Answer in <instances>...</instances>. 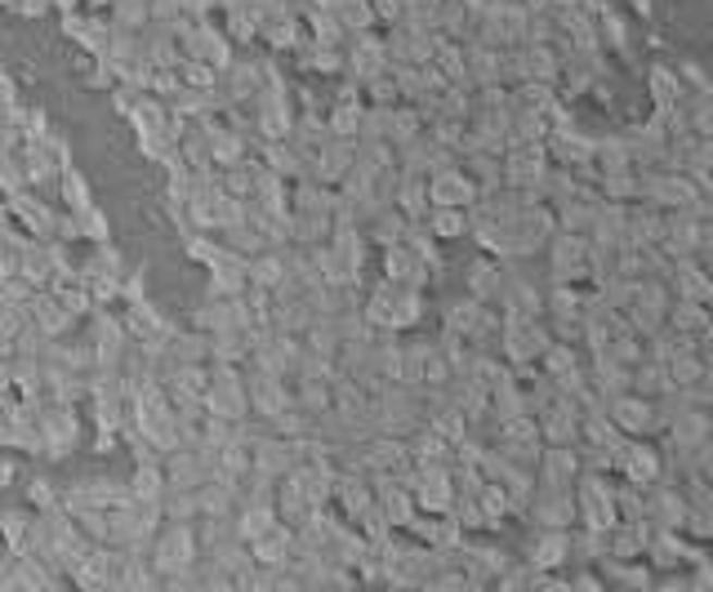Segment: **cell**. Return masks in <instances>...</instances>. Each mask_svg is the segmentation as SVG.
Returning a JSON list of instances; mask_svg holds the SVG:
<instances>
[{
    "label": "cell",
    "instance_id": "obj_1",
    "mask_svg": "<svg viewBox=\"0 0 713 592\" xmlns=\"http://www.w3.org/2000/svg\"><path fill=\"white\" fill-rule=\"evenodd\" d=\"M206 406H210V415H219V419L246 423V419L255 415V410H250V374H246V366L210 361V392H206Z\"/></svg>",
    "mask_w": 713,
    "mask_h": 592
},
{
    "label": "cell",
    "instance_id": "obj_2",
    "mask_svg": "<svg viewBox=\"0 0 713 592\" xmlns=\"http://www.w3.org/2000/svg\"><path fill=\"white\" fill-rule=\"evenodd\" d=\"M201 562V534H197V521H165L157 544H152V570L161 579L170 575H183Z\"/></svg>",
    "mask_w": 713,
    "mask_h": 592
},
{
    "label": "cell",
    "instance_id": "obj_3",
    "mask_svg": "<svg viewBox=\"0 0 713 592\" xmlns=\"http://www.w3.org/2000/svg\"><path fill=\"white\" fill-rule=\"evenodd\" d=\"M549 285H593V240L557 232L549 240Z\"/></svg>",
    "mask_w": 713,
    "mask_h": 592
},
{
    "label": "cell",
    "instance_id": "obj_4",
    "mask_svg": "<svg viewBox=\"0 0 713 592\" xmlns=\"http://www.w3.org/2000/svg\"><path fill=\"white\" fill-rule=\"evenodd\" d=\"M81 410L63 402H45L40 410V436H45V464H63L81 446Z\"/></svg>",
    "mask_w": 713,
    "mask_h": 592
},
{
    "label": "cell",
    "instance_id": "obj_5",
    "mask_svg": "<svg viewBox=\"0 0 713 592\" xmlns=\"http://www.w3.org/2000/svg\"><path fill=\"white\" fill-rule=\"evenodd\" d=\"M406 485L415 490V504H419V513H438V517H446V513H455V504H459V481H455V468H442V464H415V472L406 477Z\"/></svg>",
    "mask_w": 713,
    "mask_h": 592
},
{
    "label": "cell",
    "instance_id": "obj_6",
    "mask_svg": "<svg viewBox=\"0 0 713 592\" xmlns=\"http://www.w3.org/2000/svg\"><path fill=\"white\" fill-rule=\"evenodd\" d=\"M527 27H531V10L517 5V0H487L482 5V45L491 49L527 45Z\"/></svg>",
    "mask_w": 713,
    "mask_h": 592
},
{
    "label": "cell",
    "instance_id": "obj_7",
    "mask_svg": "<svg viewBox=\"0 0 713 592\" xmlns=\"http://www.w3.org/2000/svg\"><path fill=\"white\" fill-rule=\"evenodd\" d=\"M527 521L536 530H576L580 526V495L576 490H562V485H536V499Z\"/></svg>",
    "mask_w": 713,
    "mask_h": 592
},
{
    "label": "cell",
    "instance_id": "obj_8",
    "mask_svg": "<svg viewBox=\"0 0 713 592\" xmlns=\"http://www.w3.org/2000/svg\"><path fill=\"white\" fill-rule=\"evenodd\" d=\"M246 374H250V410H255V419L272 423L295 406V379L259 370V366H246Z\"/></svg>",
    "mask_w": 713,
    "mask_h": 592
},
{
    "label": "cell",
    "instance_id": "obj_9",
    "mask_svg": "<svg viewBox=\"0 0 713 592\" xmlns=\"http://www.w3.org/2000/svg\"><path fill=\"white\" fill-rule=\"evenodd\" d=\"M606 415L615 419V428H620L625 436H664V423H660V406L651 397H642V392H620V397L606 402Z\"/></svg>",
    "mask_w": 713,
    "mask_h": 592
},
{
    "label": "cell",
    "instance_id": "obj_10",
    "mask_svg": "<svg viewBox=\"0 0 713 592\" xmlns=\"http://www.w3.org/2000/svg\"><path fill=\"white\" fill-rule=\"evenodd\" d=\"M549 170H553L549 143H527V147H508L504 152V187L536 192V187H544Z\"/></svg>",
    "mask_w": 713,
    "mask_h": 592
},
{
    "label": "cell",
    "instance_id": "obj_11",
    "mask_svg": "<svg viewBox=\"0 0 713 592\" xmlns=\"http://www.w3.org/2000/svg\"><path fill=\"white\" fill-rule=\"evenodd\" d=\"M508 285H513V272L495 255H482V259H472L464 268V294H468V299H478V304H487V308H500L504 304Z\"/></svg>",
    "mask_w": 713,
    "mask_h": 592
},
{
    "label": "cell",
    "instance_id": "obj_12",
    "mask_svg": "<svg viewBox=\"0 0 713 592\" xmlns=\"http://www.w3.org/2000/svg\"><path fill=\"white\" fill-rule=\"evenodd\" d=\"M5 219H14L32 240H59V219L63 214H54L36 196V187H27V192H14L10 201H5Z\"/></svg>",
    "mask_w": 713,
    "mask_h": 592
},
{
    "label": "cell",
    "instance_id": "obj_13",
    "mask_svg": "<svg viewBox=\"0 0 713 592\" xmlns=\"http://www.w3.org/2000/svg\"><path fill=\"white\" fill-rule=\"evenodd\" d=\"M379 268H384L389 281H397V285H406V289H428V281L438 276V268L428 263L410 240L389 245V250H379Z\"/></svg>",
    "mask_w": 713,
    "mask_h": 592
},
{
    "label": "cell",
    "instance_id": "obj_14",
    "mask_svg": "<svg viewBox=\"0 0 713 592\" xmlns=\"http://www.w3.org/2000/svg\"><path fill=\"white\" fill-rule=\"evenodd\" d=\"M384 40H389L393 63H419V67H428V63H433V54H438V45H442V32L415 27V23H397V27L384 32Z\"/></svg>",
    "mask_w": 713,
    "mask_h": 592
},
{
    "label": "cell",
    "instance_id": "obj_15",
    "mask_svg": "<svg viewBox=\"0 0 713 592\" xmlns=\"http://www.w3.org/2000/svg\"><path fill=\"white\" fill-rule=\"evenodd\" d=\"M165 481L170 490H201L206 481H214V455L201 446H179L165 455Z\"/></svg>",
    "mask_w": 713,
    "mask_h": 592
},
{
    "label": "cell",
    "instance_id": "obj_16",
    "mask_svg": "<svg viewBox=\"0 0 713 592\" xmlns=\"http://www.w3.org/2000/svg\"><path fill=\"white\" fill-rule=\"evenodd\" d=\"M428 192H433V206L472 210V206H478V196H482V183L472 178V174L464 170V161H459V165H451V170H438L433 178H428Z\"/></svg>",
    "mask_w": 713,
    "mask_h": 592
},
{
    "label": "cell",
    "instance_id": "obj_17",
    "mask_svg": "<svg viewBox=\"0 0 713 592\" xmlns=\"http://www.w3.org/2000/svg\"><path fill=\"white\" fill-rule=\"evenodd\" d=\"M570 557H576V530H540L531 544H527V562H531L540 575L566 570Z\"/></svg>",
    "mask_w": 713,
    "mask_h": 592
},
{
    "label": "cell",
    "instance_id": "obj_18",
    "mask_svg": "<svg viewBox=\"0 0 713 592\" xmlns=\"http://www.w3.org/2000/svg\"><path fill=\"white\" fill-rule=\"evenodd\" d=\"M585 446H544V459H540V481L544 485H562V490H576L580 477H585Z\"/></svg>",
    "mask_w": 713,
    "mask_h": 592
},
{
    "label": "cell",
    "instance_id": "obj_19",
    "mask_svg": "<svg viewBox=\"0 0 713 592\" xmlns=\"http://www.w3.org/2000/svg\"><path fill=\"white\" fill-rule=\"evenodd\" d=\"M0 579L19 583L23 592H45L59 579V570L45 557H36V553H5V562H0Z\"/></svg>",
    "mask_w": 713,
    "mask_h": 592
},
{
    "label": "cell",
    "instance_id": "obj_20",
    "mask_svg": "<svg viewBox=\"0 0 713 592\" xmlns=\"http://www.w3.org/2000/svg\"><path fill=\"white\" fill-rule=\"evenodd\" d=\"M549 157H553V165H562V170H593V157H598V138H585V134H576V130H562V134H553L549 138Z\"/></svg>",
    "mask_w": 713,
    "mask_h": 592
},
{
    "label": "cell",
    "instance_id": "obj_21",
    "mask_svg": "<svg viewBox=\"0 0 713 592\" xmlns=\"http://www.w3.org/2000/svg\"><path fill=\"white\" fill-rule=\"evenodd\" d=\"M250 553H255L259 566H281V570H285V566H291V557L299 553V534H295L291 526H285V521H276L268 534L255 539Z\"/></svg>",
    "mask_w": 713,
    "mask_h": 592
},
{
    "label": "cell",
    "instance_id": "obj_22",
    "mask_svg": "<svg viewBox=\"0 0 713 592\" xmlns=\"http://www.w3.org/2000/svg\"><path fill=\"white\" fill-rule=\"evenodd\" d=\"M647 94H651V108H655V112H678L683 98H687V81H683L678 67L655 63L651 76H647Z\"/></svg>",
    "mask_w": 713,
    "mask_h": 592
},
{
    "label": "cell",
    "instance_id": "obj_23",
    "mask_svg": "<svg viewBox=\"0 0 713 592\" xmlns=\"http://www.w3.org/2000/svg\"><path fill=\"white\" fill-rule=\"evenodd\" d=\"M165 357L179 366H210V334L197 325H179L165 343Z\"/></svg>",
    "mask_w": 713,
    "mask_h": 592
},
{
    "label": "cell",
    "instance_id": "obj_24",
    "mask_svg": "<svg viewBox=\"0 0 713 592\" xmlns=\"http://www.w3.org/2000/svg\"><path fill=\"white\" fill-rule=\"evenodd\" d=\"M295 406L308 410L312 419L335 410V374H304L295 379Z\"/></svg>",
    "mask_w": 713,
    "mask_h": 592
},
{
    "label": "cell",
    "instance_id": "obj_25",
    "mask_svg": "<svg viewBox=\"0 0 713 592\" xmlns=\"http://www.w3.org/2000/svg\"><path fill=\"white\" fill-rule=\"evenodd\" d=\"M32 321H36L45 334H50V338H67V334L81 325V321H76V317H72V312H67V308L54 299L50 289H40L36 299H32Z\"/></svg>",
    "mask_w": 713,
    "mask_h": 592
},
{
    "label": "cell",
    "instance_id": "obj_26",
    "mask_svg": "<svg viewBox=\"0 0 713 592\" xmlns=\"http://www.w3.org/2000/svg\"><path fill=\"white\" fill-rule=\"evenodd\" d=\"M276 521H281V513H276L272 499H246L242 508H236V530H242L246 544H255V539L268 534Z\"/></svg>",
    "mask_w": 713,
    "mask_h": 592
},
{
    "label": "cell",
    "instance_id": "obj_27",
    "mask_svg": "<svg viewBox=\"0 0 713 592\" xmlns=\"http://www.w3.org/2000/svg\"><path fill=\"white\" fill-rule=\"evenodd\" d=\"M291 250V245H285ZM285 250H263V255H255L250 259V285L255 289H281L285 285V276H291V259H285Z\"/></svg>",
    "mask_w": 713,
    "mask_h": 592
},
{
    "label": "cell",
    "instance_id": "obj_28",
    "mask_svg": "<svg viewBox=\"0 0 713 592\" xmlns=\"http://www.w3.org/2000/svg\"><path fill=\"white\" fill-rule=\"evenodd\" d=\"M423 227L433 232L442 245H451V240L472 236V214L468 210H451V206H433V210H428V219H423Z\"/></svg>",
    "mask_w": 713,
    "mask_h": 592
},
{
    "label": "cell",
    "instance_id": "obj_29",
    "mask_svg": "<svg viewBox=\"0 0 713 592\" xmlns=\"http://www.w3.org/2000/svg\"><path fill=\"white\" fill-rule=\"evenodd\" d=\"M130 485H134V499L138 504H161L165 499V464H134L130 468Z\"/></svg>",
    "mask_w": 713,
    "mask_h": 592
},
{
    "label": "cell",
    "instance_id": "obj_30",
    "mask_svg": "<svg viewBox=\"0 0 713 592\" xmlns=\"http://www.w3.org/2000/svg\"><path fill=\"white\" fill-rule=\"evenodd\" d=\"M669 325L683 334V338H704L713 330V308L704 304H687V299H674V312H669Z\"/></svg>",
    "mask_w": 713,
    "mask_h": 592
},
{
    "label": "cell",
    "instance_id": "obj_31",
    "mask_svg": "<svg viewBox=\"0 0 713 592\" xmlns=\"http://www.w3.org/2000/svg\"><path fill=\"white\" fill-rule=\"evenodd\" d=\"M419 592H491V583L478 579V575H468L464 566H451V570H442V575L428 579Z\"/></svg>",
    "mask_w": 713,
    "mask_h": 592
},
{
    "label": "cell",
    "instance_id": "obj_32",
    "mask_svg": "<svg viewBox=\"0 0 713 592\" xmlns=\"http://www.w3.org/2000/svg\"><path fill=\"white\" fill-rule=\"evenodd\" d=\"M423 317H428V299H423V289H406V285H402V294H397V308H393V334L415 330Z\"/></svg>",
    "mask_w": 713,
    "mask_h": 592
},
{
    "label": "cell",
    "instance_id": "obj_33",
    "mask_svg": "<svg viewBox=\"0 0 713 592\" xmlns=\"http://www.w3.org/2000/svg\"><path fill=\"white\" fill-rule=\"evenodd\" d=\"M165 521H201V490H165Z\"/></svg>",
    "mask_w": 713,
    "mask_h": 592
},
{
    "label": "cell",
    "instance_id": "obj_34",
    "mask_svg": "<svg viewBox=\"0 0 713 592\" xmlns=\"http://www.w3.org/2000/svg\"><path fill=\"white\" fill-rule=\"evenodd\" d=\"M59 196H63L67 214H81V210H89V206H94L89 183H85V174H81L76 165H67V170H63V178H59Z\"/></svg>",
    "mask_w": 713,
    "mask_h": 592
},
{
    "label": "cell",
    "instance_id": "obj_35",
    "mask_svg": "<svg viewBox=\"0 0 713 592\" xmlns=\"http://www.w3.org/2000/svg\"><path fill=\"white\" fill-rule=\"evenodd\" d=\"M76 232H81V245H108L112 240V223H108V210L89 206L76 214Z\"/></svg>",
    "mask_w": 713,
    "mask_h": 592
},
{
    "label": "cell",
    "instance_id": "obj_36",
    "mask_svg": "<svg viewBox=\"0 0 713 592\" xmlns=\"http://www.w3.org/2000/svg\"><path fill=\"white\" fill-rule=\"evenodd\" d=\"M116 27H130V32H143L152 23V0H116V5L108 10Z\"/></svg>",
    "mask_w": 713,
    "mask_h": 592
},
{
    "label": "cell",
    "instance_id": "obj_37",
    "mask_svg": "<svg viewBox=\"0 0 713 592\" xmlns=\"http://www.w3.org/2000/svg\"><path fill=\"white\" fill-rule=\"evenodd\" d=\"M598 32H602V49H611V54H629V27L615 10L598 14Z\"/></svg>",
    "mask_w": 713,
    "mask_h": 592
},
{
    "label": "cell",
    "instance_id": "obj_38",
    "mask_svg": "<svg viewBox=\"0 0 713 592\" xmlns=\"http://www.w3.org/2000/svg\"><path fill=\"white\" fill-rule=\"evenodd\" d=\"M23 499H27L36 513H50V508H59V504H63V490H54V485L45 481V477H32V481H27V490H23Z\"/></svg>",
    "mask_w": 713,
    "mask_h": 592
},
{
    "label": "cell",
    "instance_id": "obj_39",
    "mask_svg": "<svg viewBox=\"0 0 713 592\" xmlns=\"http://www.w3.org/2000/svg\"><path fill=\"white\" fill-rule=\"evenodd\" d=\"M183 85H193V89H219V81H223V72L219 67H210V63H197V59H183Z\"/></svg>",
    "mask_w": 713,
    "mask_h": 592
},
{
    "label": "cell",
    "instance_id": "obj_40",
    "mask_svg": "<svg viewBox=\"0 0 713 592\" xmlns=\"http://www.w3.org/2000/svg\"><path fill=\"white\" fill-rule=\"evenodd\" d=\"M148 299V268L138 272H125V285H121V304H143Z\"/></svg>",
    "mask_w": 713,
    "mask_h": 592
},
{
    "label": "cell",
    "instance_id": "obj_41",
    "mask_svg": "<svg viewBox=\"0 0 713 592\" xmlns=\"http://www.w3.org/2000/svg\"><path fill=\"white\" fill-rule=\"evenodd\" d=\"M357 583H361V579H357L353 570L335 566V570H330V575H325V579H321V583H317L312 592H357Z\"/></svg>",
    "mask_w": 713,
    "mask_h": 592
},
{
    "label": "cell",
    "instance_id": "obj_42",
    "mask_svg": "<svg viewBox=\"0 0 713 592\" xmlns=\"http://www.w3.org/2000/svg\"><path fill=\"white\" fill-rule=\"evenodd\" d=\"M183 18H187V5H183V0H152V23L179 27Z\"/></svg>",
    "mask_w": 713,
    "mask_h": 592
},
{
    "label": "cell",
    "instance_id": "obj_43",
    "mask_svg": "<svg viewBox=\"0 0 713 592\" xmlns=\"http://www.w3.org/2000/svg\"><path fill=\"white\" fill-rule=\"evenodd\" d=\"M50 10H54V0H23L14 14H19V18H45Z\"/></svg>",
    "mask_w": 713,
    "mask_h": 592
},
{
    "label": "cell",
    "instance_id": "obj_44",
    "mask_svg": "<svg viewBox=\"0 0 713 592\" xmlns=\"http://www.w3.org/2000/svg\"><path fill=\"white\" fill-rule=\"evenodd\" d=\"M536 592H576V583H570V579H562V575H540Z\"/></svg>",
    "mask_w": 713,
    "mask_h": 592
},
{
    "label": "cell",
    "instance_id": "obj_45",
    "mask_svg": "<svg viewBox=\"0 0 713 592\" xmlns=\"http://www.w3.org/2000/svg\"><path fill=\"white\" fill-rule=\"evenodd\" d=\"M0 481H5V490H14V485H19V455H14V451H10L5 468H0Z\"/></svg>",
    "mask_w": 713,
    "mask_h": 592
},
{
    "label": "cell",
    "instance_id": "obj_46",
    "mask_svg": "<svg viewBox=\"0 0 713 592\" xmlns=\"http://www.w3.org/2000/svg\"><path fill=\"white\" fill-rule=\"evenodd\" d=\"M116 451V432H99L94 436V455H112Z\"/></svg>",
    "mask_w": 713,
    "mask_h": 592
},
{
    "label": "cell",
    "instance_id": "obj_47",
    "mask_svg": "<svg viewBox=\"0 0 713 592\" xmlns=\"http://www.w3.org/2000/svg\"><path fill=\"white\" fill-rule=\"evenodd\" d=\"M59 14H72V10H89V0H54Z\"/></svg>",
    "mask_w": 713,
    "mask_h": 592
},
{
    "label": "cell",
    "instance_id": "obj_48",
    "mask_svg": "<svg viewBox=\"0 0 713 592\" xmlns=\"http://www.w3.org/2000/svg\"><path fill=\"white\" fill-rule=\"evenodd\" d=\"M45 592H81V588H76V583L67 579V575H59V579H54L50 588H45Z\"/></svg>",
    "mask_w": 713,
    "mask_h": 592
},
{
    "label": "cell",
    "instance_id": "obj_49",
    "mask_svg": "<svg viewBox=\"0 0 713 592\" xmlns=\"http://www.w3.org/2000/svg\"><path fill=\"white\" fill-rule=\"evenodd\" d=\"M0 592H23L19 583H10V579H0Z\"/></svg>",
    "mask_w": 713,
    "mask_h": 592
},
{
    "label": "cell",
    "instance_id": "obj_50",
    "mask_svg": "<svg viewBox=\"0 0 713 592\" xmlns=\"http://www.w3.org/2000/svg\"><path fill=\"white\" fill-rule=\"evenodd\" d=\"M384 592H415V588H402V583H384Z\"/></svg>",
    "mask_w": 713,
    "mask_h": 592
},
{
    "label": "cell",
    "instance_id": "obj_51",
    "mask_svg": "<svg viewBox=\"0 0 713 592\" xmlns=\"http://www.w3.org/2000/svg\"><path fill=\"white\" fill-rule=\"evenodd\" d=\"M23 5V0H5V10H19Z\"/></svg>",
    "mask_w": 713,
    "mask_h": 592
}]
</instances>
